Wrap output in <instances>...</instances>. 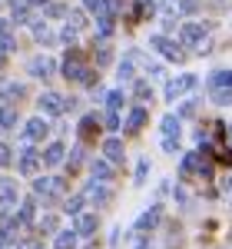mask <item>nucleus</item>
<instances>
[{"instance_id":"f257e3e1","label":"nucleus","mask_w":232,"mask_h":249,"mask_svg":"<svg viewBox=\"0 0 232 249\" xmlns=\"http://www.w3.org/2000/svg\"><path fill=\"white\" fill-rule=\"evenodd\" d=\"M63 77H66V80H77V83H93L97 73L86 67V60H83L80 50H70L66 60H63Z\"/></svg>"},{"instance_id":"f03ea898","label":"nucleus","mask_w":232,"mask_h":249,"mask_svg":"<svg viewBox=\"0 0 232 249\" xmlns=\"http://www.w3.org/2000/svg\"><path fill=\"white\" fill-rule=\"evenodd\" d=\"M209 96L215 103H232V70L209 73Z\"/></svg>"},{"instance_id":"7ed1b4c3","label":"nucleus","mask_w":232,"mask_h":249,"mask_svg":"<svg viewBox=\"0 0 232 249\" xmlns=\"http://www.w3.org/2000/svg\"><path fill=\"white\" fill-rule=\"evenodd\" d=\"M179 40L186 43V47H196V50H209V34H206V27H199V23H186L182 30H179Z\"/></svg>"},{"instance_id":"20e7f679","label":"nucleus","mask_w":232,"mask_h":249,"mask_svg":"<svg viewBox=\"0 0 232 249\" xmlns=\"http://www.w3.org/2000/svg\"><path fill=\"white\" fill-rule=\"evenodd\" d=\"M189 173H199L202 179L213 176V163L206 160V150L202 153H186V160H182V176H189Z\"/></svg>"},{"instance_id":"39448f33","label":"nucleus","mask_w":232,"mask_h":249,"mask_svg":"<svg viewBox=\"0 0 232 249\" xmlns=\"http://www.w3.org/2000/svg\"><path fill=\"white\" fill-rule=\"evenodd\" d=\"M196 83L199 80L193 77V73H182V77H176L166 83V100H179L182 93H189V90H196Z\"/></svg>"},{"instance_id":"423d86ee","label":"nucleus","mask_w":232,"mask_h":249,"mask_svg":"<svg viewBox=\"0 0 232 249\" xmlns=\"http://www.w3.org/2000/svg\"><path fill=\"white\" fill-rule=\"evenodd\" d=\"M33 190H37V196H60V193H63V179H57V176H43V179L33 183Z\"/></svg>"},{"instance_id":"0eeeda50","label":"nucleus","mask_w":232,"mask_h":249,"mask_svg":"<svg viewBox=\"0 0 232 249\" xmlns=\"http://www.w3.org/2000/svg\"><path fill=\"white\" fill-rule=\"evenodd\" d=\"M37 103H40V110H43L47 116H60L63 110H66V107H63V96H57V93H43Z\"/></svg>"},{"instance_id":"6e6552de","label":"nucleus","mask_w":232,"mask_h":249,"mask_svg":"<svg viewBox=\"0 0 232 249\" xmlns=\"http://www.w3.org/2000/svg\"><path fill=\"white\" fill-rule=\"evenodd\" d=\"M40 163H43V156H40L37 150H23V153H20V173H23V176H33V173L40 170Z\"/></svg>"},{"instance_id":"1a4fd4ad","label":"nucleus","mask_w":232,"mask_h":249,"mask_svg":"<svg viewBox=\"0 0 232 249\" xmlns=\"http://www.w3.org/2000/svg\"><path fill=\"white\" fill-rule=\"evenodd\" d=\"M149 47H156L163 57H169V60H182V50L176 47L173 40H166V37H153V40H149Z\"/></svg>"},{"instance_id":"9d476101","label":"nucleus","mask_w":232,"mask_h":249,"mask_svg":"<svg viewBox=\"0 0 232 249\" xmlns=\"http://www.w3.org/2000/svg\"><path fill=\"white\" fill-rule=\"evenodd\" d=\"M33 77H40V80H47V77H53V60L50 57H33L30 60V67H27Z\"/></svg>"},{"instance_id":"9b49d317","label":"nucleus","mask_w":232,"mask_h":249,"mask_svg":"<svg viewBox=\"0 0 232 249\" xmlns=\"http://www.w3.org/2000/svg\"><path fill=\"white\" fill-rule=\"evenodd\" d=\"M77 236H93L97 232V216H90V213H77V226H73Z\"/></svg>"},{"instance_id":"f8f14e48","label":"nucleus","mask_w":232,"mask_h":249,"mask_svg":"<svg viewBox=\"0 0 232 249\" xmlns=\"http://www.w3.org/2000/svg\"><path fill=\"white\" fill-rule=\"evenodd\" d=\"M146 110H143V107H136V110H130V116H126V130H130V133H136V130H143V126H146Z\"/></svg>"},{"instance_id":"ddd939ff","label":"nucleus","mask_w":232,"mask_h":249,"mask_svg":"<svg viewBox=\"0 0 232 249\" xmlns=\"http://www.w3.org/2000/svg\"><path fill=\"white\" fill-rule=\"evenodd\" d=\"M63 153H66V150H63V143H50L40 156H43V163H47V166H57V163H63Z\"/></svg>"},{"instance_id":"4468645a","label":"nucleus","mask_w":232,"mask_h":249,"mask_svg":"<svg viewBox=\"0 0 232 249\" xmlns=\"http://www.w3.org/2000/svg\"><path fill=\"white\" fill-rule=\"evenodd\" d=\"M47 130H50V126H47V120H30V123H27V126H23V136H27V140H40V136H47Z\"/></svg>"},{"instance_id":"2eb2a0df","label":"nucleus","mask_w":232,"mask_h":249,"mask_svg":"<svg viewBox=\"0 0 232 249\" xmlns=\"http://www.w3.org/2000/svg\"><path fill=\"white\" fill-rule=\"evenodd\" d=\"M86 196H90V199H93L97 206H106V203H113V193L106 190V186H97V183H93V186L86 190Z\"/></svg>"},{"instance_id":"dca6fc26","label":"nucleus","mask_w":232,"mask_h":249,"mask_svg":"<svg viewBox=\"0 0 232 249\" xmlns=\"http://www.w3.org/2000/svg\"><path fill=\"white\" fill-rule=\"evenodd\" d=\"M103 153H106V160H110V163H119L126 150H123V143H119V140H106V143H103Z\"/></svg>"},{"instance_id":"f3484780","label":"nucleus","mask_w":232,"mask_h":249,"mask_svg":"<svg viewBox=\"0 0 232 249\" xmlns=\"http://www.w3.org/2000/svg\"><path fill=\"white\" fill-rule=\"evenodd\" d=\"M97 130H99L97 116H86V120L80 123V136H83V140H93V136H97Z\"/></svg>"},{"instance_id":"a211bd4d","label":"nucleus","mask_w":232,"mask_h":249,"mask_svg":"<svg viewBox=\"0 0 232 249\" xmlns=\"http://www.w3.org/2000/svg\"><path fill=\"white\" fill-rule=\"evenodd\" d=\"M10 10H14V20L17 23H27L30 14H27V0H10Z\"/></svg>"},{"instance_id":"6ab92c4d","label":"nucleus","mask_w":232,"mask_h":249,"mask_svg":"<svg viewBox=\"0 0 232 249\" xmlns=\"http://www.w3.org/2000/svg\"><path fill=\"white\" fill-rule=\"evenodd\" d=\"M7 126H17V110L0 107V130H7Z\"/></svg>"},{"instance_id":"aec40b11","label":"nucleus","mask_w":232,"mask_h":249,"mask_svg":"<svg viewBox=\"0 0 232 249\" xmlns=\"http://www.w3.org/2000/svg\"><path fill=\"white\" fill-rule=\"evenodd\" d=\"M0 47H3V50H14V40H10V20H0Z\"/></svg>"},{"instance_id":"412c9836","label":"nucleus","mask_w":232,"mask_h":249,"mask_svg":"<svg viewBox=\"0 0 232 249\" xmlns=\"http://www.w3.org/2000/svg\"><path fill=\"white\" fill-rule=\"evenodd\" d=\"M0 96H3V100H17V96H23V87H20V83H3V87H0Z\"/></svg>"},{"instance_id":"4be33fe9","label":"nucleus","mask_w":232,"mask_h":249,"mask_svg":"<svg viewBox=\"0 0 232 249\" xmlns=\"http://www.w3.org/2000/svg\"><path fill=\"white\" fill-rule=\"evenodd\" d=\"M163 133L166 136H179V116H163Z\"/></svg>"},{"instance_id":"5701e85b","label":"nucleus","mask_w":232,"mask_h":249,"mask_svg":"<svg viewBox=\"0 0 232 249\" xmlns=\"http://www.w3.org/2000/svg\"><path fill=\"white\" fill-rule=\"evenodd\" d=\"M73 246H77V232L73 230H66V232L57 236V249H73Z\"/></svg>"},{"instance_id":"b1692460","label":"nucleus","mask_w":232,"mask_h":249,"mask_svg":"<svg viewBox=\"0 0 232 249\" xmlns=\"http://www.w3.org/2000/svg\"><path fill=\"white\" fill-rule=\"evenodd\" d=\"M110 176H113V166L103 163V160H97V163H93V179H110Z\"/></svg>"},{"instance_id":"393cba45","label":"nucleus","mask_w":232,"mask_h":249,"mask_svg":"<svg viewBox=\"0 0 232 249\" xmlns=\"http://www.w3.org/2000/svg\"><path fill=\"white\" fill-rule=\"evenodd\" d=\"M133 93L139 96V100H153V87H149L146 80H136V83H133Z\"/></svg>"},{"instance_id":"a878e982","label":"nucleus","mask_w":232,"mask_h":249,"mask_svg":"<svg viewBox=\"0 0 232 249\" xmlns=\"http://www.w3.org/2000/svg\"><path fill=\"white\" fill-rule=\"evenodd\" d=\"M156 219H159V206H153V210L146 213V216H143L136 226H139V230H149V226H156Z\"/></svg>"},{"instance_id":"bb28decb","label":"nucleus","mask_w":232,"mask_h":249,"mask_svg":"<svg viewBox=\"0 0 232 249\" xmlns=\"http://www.w3.org/2000/svg\"><path fill=\"white\" fill-rule=\"evenodd\" d=\"M14 203H17V193L7 190V193H3V199H0V213H10V210H14Z\"/></svg>"},{"instance_id":"cd10ccee","label":"nucleus","mask_w":232,"mask_h":249,"mask_svg":"<svg viewBox=\"0 0 232 249\" xmlns=\"http://www.w3.org/2000/svg\"><path fill=\"white\" fill-rule=\"evenodd\" d=\"M83 7H86L90 14H97V17H103V14H106V7H103V0H83Z\"/></svg>"},{"instance_id":"c85d7f7f","label":"nucleus","mask_w":232,"mask_h":249,"mask_svg":"<svg viewBox=\"0 0 232 249\" xmlns=\"http://www.w3.org/2000/svg\"><path fill=\"white\" fill-rule=\"evenodd\" d=\"M66 27H73V30H83V27H86L83 14H80V10H73V14H70V20H66Z\"/></svg>"},{"instance_id":"c756f323","label":"nucleus","mask_w":232,"mask_h":249,"mask_svg":"<svg viewBox=\"0 0 232 249\" xmlns=\"http://www.w3.org/2000/svg\"><path fill=\"white\" fill-rule=\"evenodd\" d=\"M30 219H33V199H27L20 206V223H30Z\"/></svg>"},{"instance_id":"7c9ffc66","label":"nucleus","mask_w":232,"mask_h":249,"mask_svg":"<svg viewBox=\"0 0 232 249\" xmlns=\"http://www.w3.org/2000/svg\"><path fill=\"white\" fill-rule=\"evenodd\" d=\"M103 7H106V17H116L123 10V0H103Z\"/></svg>"},{"instance_id":"2f4dec72","label":"nucleus","mask_w":232,"mask_h":249,"mask_svg":"<svg viewBox=\"0 0 232 249\" xmlns=\"http://www.w3.org/2000/svg\"><path fill=\"white\" fill-rule=\"evenodd\" d=\"M80 206H83V196H73V199H66V206H63V210L70 213V216H77Z\"/></svg>"},{"instance_id":"473e14b6","label":"nucleus","mask_w":232,"mask_h":249,"mask_svg":"<svg viewBox=\"0 0 232 249\" xmlns=\"http://www.w3.org/2000/svg\"><path fill=\"white\" fill-rule=\"evenodd\" d=\"M40 232H57V219L53 216H43L40 219Z\"/></svg>"},{"instance_id":"72a5a7b5","label":"nucleus","mask_w":232,"mask_h":249,"mask_svg":"<svg viewBox=\"0 0 232 249\" xmlns=\"http://www.w3.org/2000/svg\"><path fill=\"white\" fill-rule=\"evenodd\" d=\"M14 236H17V226L10 223V226H3V230H0V243H10Z\"/></svg>"},{"instance_id":"f704fd0d","label":"nucleus","mask_w":232,"mask_h":249,"mask_svg":"<svg viewBox=\"0 0 232 249\" xmlns=\"http://www.w3.org/2000/svg\"><path fill=\"white\" fill-rule=\"evenodd\" d=\"M103 123H106V130H116V126H119V116H116V110H110V113L103 116Z\"/></svg>"},{"instance_id":"c9c22d12","label":"nucleus","mask_w":232,"mask_h":249,"mask_svg":"<svg viewBox=\"0 0 232 249\" xmlns=\"http://www.w3.org/2000/svg\"><path fill=\"white\" fill-rule=\"evenodd\" d=\"M106 103H110V110H116V107H123V93H119V90H113V93L106 96Z\"/></svg>"},{"instance_id":"e433bc0d","label":"nucleus","mask_w":232,"mask_h":249,"mask_svg":"<svg viewBox=\"0 0 232 249\" xmlns=\"http://www.w3.org/2000/svg\"><path fill=\"white\" fill-rule=\"evenodd\" d=\"M10 160H14V156H10V146L0 143V166H10Z\"/></svg>"},{"instance_id":"4c0bfd02","label":"nucleus","mask_w":232,"mask_h":249,"mask_svg":"<svg viewBox=\"0 0 232 249\" xmlns=\"http://www.w3.org/2000/svg\"><path fill=\"white\" fill-rule=\"evenodd\" d=\"M163 150H166V153H179V146H176L173 136H166V140H163Z\"/></svg>"},{"instance_id":"58836bf2","label":"nucleus","mask_w":232,"mask_h":249,"mask_svg":"<svg viewBox=\"0 0 232 249\" xmlns=\"http://www.w3.org/2000/svg\"><path fill=\"white\" fill-rule=\"evenodd\" d=\"M222 196H229V199H232V176L222 179Z\"/></svg>"},{"instance_id":"ea45409f","label":"nucleus","mask_w":232,"mask_h":249,"mask_svg":"<svg viewBox=\"0 0 232 249\" xmlns=\"http://www.w3.org/2000/svg\"><path fill=\"white\" fill-rule=\"evenodd\" d=\"M196 110H199V103H186V107H182V113H186V116H193Z\"/></svg>"},{"instance_id":"a19ab883","label":"nucleus","mask_w":232,"mask_h":249,"mask_svg":"<svg viewBox=\"0 0 232 249\" xmlns=\"http://www.w3.org/2000/svg\"><path fill=\"white\" fill-rule=\"evenodd\" d=\"M97 60H99V63H106V60H110V50H106V47H99V53H97Z\"/></svg>"},{"instance_id":"79ce46f5","label":"nucleus","mask_w":232,"mask_h":249,"mask_svg":"<svg viewBox=\"0 0 232 249\" xmlns=\"http://www.w3.org/2000/svg\"><path fill=\"white\" fill-rule=\"evenodd\" d=\"M196 7H199L196 0H182V10H196Z\"/></svg>"},{"instance_id":"37998d69","label":"nucleus","mask_w":232,"mask_h":249,"mask_svg":"<svg viewBox=\"0 0 232 249\" xmlns=\"http://www.w3.org/2000/svg\"><path fill=\"white\" fill-rule=\"evenodd\" d=\"M20 249H40V246H37V243H33V239H30V243H23V246H20Z\"/></svg>"},{"instance_id":"c03bdc74","label":"nucleus","mask_w":232,"mask_h":249,"mask_svg":"<svg viewBox=\"0 0 232 249\" xmlns=\"http://www.w3.org/2000/svg\"><path fill=\"white\" fill-rule=\"evenodd\" d=\"M27 3H50V0H27Z\"/></svg>"},{"instance_id":"a18cd8bd","label":"nucleus","mask_w":232,"mask_h":249,"mask_svg":"<svg viewBox=\"0 0 232 249\" xmlns=\"http://www.w3.org/2000/svg\"><path fill=\"white\" fill-rule=\"evenodd\" d=\"M136 249H149V243H139V246H136Z\"/></svg>"},{"instance_id":"49530a36","label":"nucleus","mask_w":232,"mask_h":249,"mask_svg":"<svg viewBox=\"0 0 232 249\" xmlns=\"http://www.w3.org/2000/svg\"><path fill=\"white\" fill-rule=\"evenodd\" d=\"M226 133H229V140H232V123H229V130H226Z\"/></svg>"},{"instance_id":"de8ad7c7","label":"nucleus","mask_w":232,"mask_h":249,"mask_svg":"<svg viewBox=\"0 0 232 249\" xmlns=\"http://www.w3.org/2000/svg\"><path fill=\"white\" fill-rule=\"evenodd\" d=\"M0 63H3V50H0Z\"/></svg>"}]
</instances>
